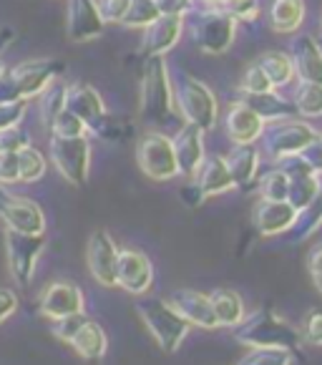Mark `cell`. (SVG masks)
<instances>
[{
  "label": "cell",
  "mask_w": 322,
  "mask_h": 365,
  "mask_svg": "<svg viewBox=\"0 0 322 365\" xmlns=\"http://www.w3.org/2000/svg\"><path fill=\"white\" fill-rule=\"evenodd\" d=\"M242 103H247L262 121H277V118L297 116V108L285 96H279L277 88L264 93H242Z\"/></svg>",
  "instance_id": "cell-25"
},
{
  "label": "cell",
  "mask_w": 322,
  "mask_h": 365,
  "mask_svg": "<svg viewBox=\"0 0 322 365\" xmlns=\"http://www.w3.org/2000/svg\"><path fill=\"white\" fill-rule=\"evenodd\" d=\"M3 71H6V66H3V61H0V76H3Z\"/></svg>",
  "instance_id": "cell-53"
},
{
  "label": "cell",
  "mask_w": 322,
  "mask_h": 365,
  "mask_svg": "<svg viewBox=\"0 0 322 365\" xmlns=\"http://www.w3.org/2000/svg\"><path fill=\"white\" fill-rule=\"evenodd\" d=\"M118 252L113 237L106 230H96L88 240L86 262L88 272L103 287H118L116 285V267H118Z\"/></svg>",
  "instance_id": "cell-12"
},
{
  "label": "cell",
  "mask_w": 322,
  "mask_h": 365,
  "mask_svg": "<svg viewBox=\"0 0 322 365\" xmlns=\"http://www.w3.org/2000/svg\"><path fill=\"white\" fill-rule=\"evenodd\" d=\"M239 23L229 13L219 8H207V11H194L192 21V41L197 48L207 56H222L232 48L237 38Z\"/></svg>",
  "instance_id": "cell-7"
},
{
  "label": "cell",
  "mask_w": 322,
  "mask_h": 365,
  "mask_svg": "<svg viewBox=\"0 0 322 365\" xmlns=\"http://www.w3.org/2000/svg\"><path fill=\"white\" fill-rule=\"evenodd\" d=\"M297 220V210L290 202H272V199H259L252 210V225L259 237H277L287 235Z\"/></svg>",
  "instance_id": "cell-15"
},
{
  "label": "cell",
  "mask_w": 322,
  "mask_h": 365,
  "mask_svg": "<svg viewBox=\"0 0 322 365\" xmlns=\"http://www.w3.org/2000/svg\"><path fill=\"white\" fill-rule=\"evenodd\" d=\"M83 292L73 282H51L48 287L41 295V315L48 317V320H61V317L76 315V312H83Z\"/></svg>",
  "instance_id": "cell-17"
},
{
  "label": "cell",
  "mask_w": 322,
  "mask_h": 365,
  "mask_svg": "<svg viewBox=\"0 0 322 365\" xmlns=\"http://www.w3.org/2000/svg\"><path fill=\"white\" fill-rule=\"evenodd\" d=\"M192 179L202 187V192H204L207 197H217V194H227V192H232V189H237L229 167H227V159L219 154L207 156L204 164L199 167V172L194 174Z\"/></svg>",
  "instance_id": "cell-24"
},
{
  "label": "cell",
  "mask_w": 322,
  "mask_h": 365,
  "mask_svg": "<svg viewBox=\"0 0 322 365\" xmlns=\"http://www.w3.org/2000/svg\"><path fill=\"white\" fill-rule=\"evenodd\" d=\"M320 43H322V18H320Z\"/></svg>",
  "instance_id": "cell-54"
},
{
  "label": "cell",
  "mask_w": 322,
  "mask_h": 365,
  "mask_svg": "<svg viewBox=\"0 0 322 365\" xmlns=\"http://www.w3.org/2000/svg\"><path fill=\"white\" fill-rule=\"evenodd\" d=\"M51 161L73 187H83L91 174V141L88 136H51Z\"/></svg>",
  "instance_id": "cell-8"
},
{
  "label": "cell",
  "mask_w": 322,
  "mask_h": 365,
  "mask_svg": "<svg viewBox=\"0 0 322 365\" xmlns=\"http://www.w3.org/2000/svg\"><path fill=\"white\" fill-rule=\"evenodd\" d=\"M63 71V61L56 58L23 61L13 68H6L0 76V103H16L41 96V91L48 86L51 81L61 78Z\"/></svg>",
  "instance_id": "cell-3"
},
{
  "label": "cell",
  "mask_w": 322,
  "mask_h": 365,
  "mask_svg": "<svg viewBox=\"0 0 322 365\" xmlns=\"http://www.w3.org/2000/svg\"><path fill=\"white\" fill-rule=\"evenodd\" d=\"M161 16H189L197 8V0H156Z\"/></svg>",
  "instance_id": "cell-46"
},
{
  "label": "cell",
  "mask_w": 322,
  "mask_h": 365,
  "mask_svg": "<svg viewBox=\"0 0 322 365\" xmlns=\"http://www.w3.org/2000/svg\"><path fill=\"white\" fill-rule=\"evenodd\" d=\"M179 197H182V202L189 207V210H197V207H202L207 202V199H209L204 192H202V187H199V184L194 182V179H189V182L184 184L182 192H179Z\"/></svg>",
  "instance_id": "cell-47"
},
{
  "label": "cell",
  "mask_w": 322,
  "mask_h": 365,
  "mask_svg": "<svg viewBox=\"0 0 322 365\" xmlns=\"http://www.w3.org/2000/svg\"><path fill=\"white\" fill-rule=\"evenodd\" d=\"M234 340L247 348H287L292 353H300L302 348V333L272 307H259L252 315H244V320L234 325Z\"/></svg>",
  "instance_id": "cell-2"
},
{
  "label": "cell",
  "mask_w": 322,
  "mask_h": 365,
  "mask_svg": "<svg viewBox=\"0 0 322 365\" xmlns=\"http://www.w3.org/2000/svg\"><path fill=\"white\" fill-rule=\"evenodd\" d=\"M88 131H91L93 136H98V139H103V141H121V139H126V136H131L134 126H131L126 118L111 116V113L106 111Z\"/></svg>",
  "instance_id": "cell-35"
},
{
  "label": "cell",
  "mask_w": 322,
  "mask_h": 365,
  "mask_svg": "<svg viewBox=\"0 0 322 365\" xmlns=\"http://www.w3.org/2000/svg\"><path fill=\"white\" fill-rule=\"evenodd\" d=\"M26 101H16V103H0V131L11 129V126L21 124L23 116H26Z\"/></svg>",
  "instance_id": "cell-45"
},
{
  "label": "cell",
  "mask_w": 322,
  "mask_h": 365,
  "mask_svg": "<svg viewBox=\"0 0 322 365\" xmlns=\"http://www.w3.org/2000/svg\"><path fill=\"white\" fill-rule=\"evenodd\" d=\"M302 159H305L307 164H310L312 172L320 174V177H322V134L317 136V139L312 141V144L307 146L305 151H302Z\"/></svg>",
  "instance_id": "cell-48"
},
{
  "label": "cell",
  "mask_w": 322,
  "mask_h": 365,
  "mask_svg": "<svg viewBox=\"0 0 322 365\" xmlns=\"http://www.w3.org/2000/svg\"><path fill=\"white\" fill-rule=\"evenodd\" d=\"M295 353L287 348H249L247 355H242L237 365H292Z\"/></svg>",
  "instance_id": "cell-36"
},
{
  "label": "cell",
  "mask_w": 322,
  "mask_h": 365,
  "mask_svg": "<svg viewBox=\"0 0 322 365\" xmlns=\"http://www.w3.org/2000/svg\"><path fill=\"white\" fill-rule=\"evenodd\" d=\"M290 58L295 63V73L307 83L322 86V46L315 36L302 33L290 43Z\"/></svg>",
  "instance_id": "cell-21"
},
{
  "label": "cell",
  "mask_w": 322,
  "mask_h": 365,
  "mask_svg": "<svg viewBox=\"0 0 322 365\" xmlns=\"http://www.w3.org/2000/svg\"><path fill=\"white\" fill-rule=\"evenodd\" d=\"M136 315L141 317V322L146 325V330L151 333V338L156 340V345L161 348V353L174 355L182 343L187 340L189 325L184 320V315L172 305V300H161V297H146L141 295L136 300Z\"/></svg>",
  "instance_id": "cell-4"
},
{
  "label": "cell",
  "mask_w": 322,
  "mask_h": 365,
  "mask_svg": "<svg viewBox=\"0 0 322 365\" xmlns=\"http://www.w3.org/2000/svg\"><path fill=\"white\" fill-rule=\"evenodd\" d=\"M159 6H156V0H131V8L126 13L124 23L121 26L126 28H146L149 23H154L159 18Z\"/></svg>",
  "instance_id": "cell-37"
},
{
  "label": "cell",
  "mask_w": 322,
  "mask_h": 365,
  "mask_svg": "<svg viewBox=\"0 0 322 365\" xmlns=\"http://www.w3.org/2000/svg\"><path fill=\"white\" fill-rule=\"evenodd\" d=\"M259 199H272V202H285L287 194H290V177L285 174V169H269L259 177L257 182Z\"/></svg>",
  "instance_id": "cell-33"
},
{
  "label": "cell",
  "mask_w": 322,
  "mask_h": 365,
  "mask_svg": "<svg viewBox=\"0 0 322 365\" xmlns=\"http://www.w3.org/2000/svg\"><path fill=\"white\" fill-rule=\"evenodd\" d=\"M68 345L83 360L98 363V360H101L103 355H106V350H108V335L96 320H91V317H88V320L83 322V328L73 335V340H71Z\"/></svg>",
  "instance_id": "cell-26"
},
{
  "label": "cell",
  "mask_w": 322,
  "mask_h": 365,
  "mask_svg": "<svg viewBox=\"0 0 322 365\" xmlns=\"http://www.w3.org/2000/svg\"><path fill=\"white\" fill-rule=\"evenodd\" d=\"M312 277V285H315V290L322 295V269H315V272H310Z\"/></svg>",
  "instance_id": "cell-52"
},
{
  "label": "cell",
  "mask_w": 322,
  "mask_h": 365,
  "mask_svg": "<svg viewBox=\"0 0 322 365\" xmlns=\"http://www.w3.org/2000/svg\"><path fill=\"white\" fill-rule=\"evenodd\" d=\"M239 91L242 93H264V91H274L272 81L267 78V73L262 71V66L257 63V61H252V63L244 68V73H242L239 78Z\"/></svg>",
  "instance_id": "cell-38"
},
{
  "label": "cell",
  "mask_w": 322,
  "mask_h": 365,
  "mask_svg": "<svg viewBox=\"0 0 322 365\" xmlns=\"http://www.w3.org/2000/svg\"><path fill=\"white\" fill-rule=\"evenodd\" d=\"M18 164H21V182L23 184H33V182H41L46 177V156L36 149V146L28 144L26 149L18 151Z\"/></svg>",
  "instance_id": "cell-34"
},
{
  "label": "cell",
  "mask_w": 322,
  "mask_h": 365,
  "mask_svg": "<svg viewBox=\"0 0 322 365\" xmlns=\"http://www.w3.org/2000/svg\"><path fill=\"white\" fill-rule=\"evenodd\" d=\"M48 131H51V136H83V134H88V126L83 124L73 111L66 108V111L56 118Z\"/></svg>",
  "instance_id": "cell-39"
},
{
  "label": "cell",
  "mask_w": 322,
  "mask_h": 365,
  "mask_svg": "<svg viewBox=\"0 0 322 365\" xmlns=\"http://www.w3.org/2000/svg\"><path fill=\"white\" fill-rule=\"evenodd\" d=\"M305 21V0H269L267 23L274 33H295Z\"/></svg>",
  "instance_id": "cell-27"
},
{
  "label": "cell",
  "mask_w": 322,
  "mask_h": 365,
  "mask_svg": "<svg viewBox=\"0 0 322 365\" xmlns=\"http://www.w3.org/2000/svg\"><path fill=\"white\" fill-rule=\"evenodd\" d=\"M317 136H320V131L312 124H307L302 116H287L277 118V121H267L259 141H262L264 154L272 161H279L285 156L302 154Z\"/></svg>",
  "instance_id": "cell-6"
},
{
  "label": "cell",
  "mask_w": 322,
  "mask_h": 365,
  "mask_svg": "<svg viewBox=\"0 0 322 365\" xmlns=\"http://www.w3.org/2000/svg\"><path fill=\"white\" fill-rule=\"evenodd\" d=\"M292 103L297 108V116L302 118H320L322 116V86L320 83H307L300 81V86L295 88Z\"/></svg>",
  "instance_id": "cell-32"
},
{
  "label": "cell",
  "mask_w": 322,
  "mask_h": 365,
  "mask_svg": "<svg viewBox=\"0 0 322 365\" xmlns=\"http://www.w3.org/2000/svg\"><path fill=\"white\" fill-rule=\"evenodd\" d=\"M184 31V18L182 16H159L154 23L144 28L141 36V56H167L174 46L179 43Z\"/></svg>",
  "instance_id": "cell-18"
},
{
  "label": "cell",
  "mask_w": 322,
  "mask_h": 365,
  "mask_svg": "<svg viewBox=\"0 0 322 365\" xmlns=\"http://www.w3.org/2000/svg\"><path fill=\"white\" fill-rule=\"evenodd\" d=\"M21 182V164H18V151H3L0 154V184L8 187V184Z\"/></svg>",
  "instance_id": "cell-43"
},
{
  "label": "cell",
  "mask_w": 322,
  "mask_h": 365,
  "mask_svg": "<svg viewBox=\"0 0 322 365\" xmlns=\"http://www.w3.org/2000/svg\"><path fill=\"white\" fill-rule=\"evenodd\" d=\"M174 101H177L179 116L187 124L199 126L202 131H212L219 118V103L217 96L204 81L192 73H182L174 83Z\"/></svg>",
  "instance_id": "cell-5"
},
{
  "label": "cell",
  "mask_w": 322,
  "mask_h": 365,
  "mask_svg": "<svg viewBox=\"0 0 322 365\" xmlns=\"http://www.w3.org/2000/svg\"><path fill=\"white\" fill-rule=\"evenodd\" d=\"M320 227H322V189H320V194L312 199L310 205L302 207V210H297V220L287 235H290V242H295L297 245V242L310 240Z\"/></svg>",
  "instance_id": "cell-31"
},
{
  "label": "cell",
  "mask_w": 322,
  "mask_h": 365,
  "mask_svg": "<svg viewBox=\"0 0 322 365\" xmlns=\"http://www.w3.org/2000/svg\"><path fill=\"white\" fill-rule=\"evenodd\" d=\"M302 340L307 345L322 348V307H312L305 317H302Z\"/></svg>",
  "instance_id": "cell-40"
},
{
  "label": "cell",
  "mask_w": 322,
  "mask_h": 365,
  "mask_svg": "<svg viewBox=\"0 0 322 365\" xmlns=\"http://www.w3.org/2000/svg\"><path fill=\"white\" fill-rule=\"evenodd\" d=\"M257 63L262 66V71L272 81L274 88H285L287 83H292L297 78L295 63H292L290 53H285V51H264L257 58Z\"/></svg>",
  "instance_id": "cell-29"
},
{
  "label": "cell",
  "mask_w": 322,
  "mask_h": 365,
  "mask_svg": "<svg viewBox=\"0 0 322 365\" xmlns=\"http://www.w3.org/2000/svg\"><path fill=\"white\" fill-rule=\"evenodd\" d=\"M177 113L174 101V81L169 76L164 56H149L141 66V86H139V116L146 126L159 129V126L172 124Z\"/></svg>",
  "instance_id": "cell-1"
},
{
  "label": "cell",
  "mask_w": 322,
  "mask_h": 365,
  "mask_svg": "<svg viewBox=\"0 0 322 365\" xmlns=\"http://www.w3.org/2000/svg\"><path fill=\"white\" fill-rule=\"evenodd\" d=\"M172 305L177 307L184 315V320L192 325V328H202V330H217L219 322H217L214 307H212V300L207 292L199 290H189V287H182V290H174L169 295Z\"/></svg>",
  "instance_id": "cell-19"
},
{
  "label": "cell",
  "mask_w": 322,
  "mask_h": 365,
  "mask_svg": "<svg viewBox=\"0 0 322 365\" xmlns=\"http://www.w3.org/2000/svg\"><path fill=\"white\" fill-rule=\"evenodd\" d=\"M66 96H68V83H63L61 78L51 81L48 86L41 91L38 113H41V121L46 124V129H51L56 118L66 111Z\"/></svg>",
  "instance_id": "cell-30"
},
{
  "label": "cell",
  "mask_w": 322,
  "mask_h": 365,
  "mask_svg": "<svg viewBox=\"0 0 322 365\" xmlns=\"http://www.w3.org/2000/svg\"><path fill=\"white\" fill-rule=\"evenodd\" d=\"M116 285L129 295H146L154 285V264L139 250H121L116 267Z\"/></svg>",
  "instance_id": "cell-13"
},
{
  "label": "cell",
  "mask_w": 322,
  "mask_h": 365,
  "mask_svg": "<svg viewBox=\"0 0 322 365\" xmlns=\"http://www.w3.org/2000/svg\"><path fill=\"white\" fill-rule=\"evenodd\" d=\"M28 144H31V136H28V131L23 129L21 124L0 131V154H3V151H21V149H26Z\"/></svg>",
  "instance_id": "cell-42"
},
{
  "label": "cell",
  "mask_w": 322,
  "mask_h": 365,
  "mask_svg": "<svg viewBox=\"0 0 322 365\" xmlns=\"http://www.w3.org/2000/svg\"><path fill=\"white\" fill-rule=\"evenodd\" d=\"M18 310V297L13 290H6V287H0V322H6L13 312Z\"/></svg>",
  "instance_id": "cell-49"
},
{
  "label": "cell",
  "mask_w": 322,
  "mask_h": 365,
  "mask_svg": "<svg viewBox=\"0 0 322 365\" xmlns=\"http://www.w3.org/2000/svg\"><path fill=\"white\" fill-rule=\"evenodd\" d=\"M0 220L8 230L26 232V235H46L43 210L26 197H16L0 184Z\"/></svg>",
  "instance_id": "cell-11"
},
{
  "label": "cell",
  "mask_w": 322,
  "mask_h": 365,
  "mask_svg": "<svg viewBox=\"0 0 322 365\" xmlns=\"http://www.w3.org/2000/svg\"><path fill=\"white\" fill-rule=\"evenodd\" d=\"M227 167L234 179V187L242 192H249V189L257 187L259 182V149L254 144H234L232 151L224 156Z\"/></svg>",
  "instance_id": "cell-22"
},
{
  "label": "cell",
  "mask_w": 322,
  "mask_h": 365,
  "mask_svg": "<svg viewBox=\"0 0 322 365\" xmlns=\"http://www.w3.org/2000/svg\"><path fill=\"white\" fill-rule=\"evenodd\" d=\"M212 307H214V315L219 328H234L244 320L247 310H244V300L237 290H229V287H217V290L209 292Z\"/></svg>",
  "instance_id": "cell-28"
},
{
  "label": "cell",
  "mask_w": 322,
  "mask_h": 365,
  "mask_svg": "<svg viewBox=\"0 0 322 365\" xmlns=\"http://www.w3.org/2000/svg\"><path fill=\"white\" fill-rule=\"evenodd\" d=\"M96 3L106 23H124L126 13L131 8V0H96Z\"/></svg>",
  "instance_id": "cell-44"
},
{
  "label": "cell",
  "mask_w": 322,
  "mask_h": 365,
  "mask_svg": "<svg viewBox=\"0 0 322 365\" xmlns=\"http://www.w3.org/2000/svg\"><path fill=\"white\" fill-rule=\"evenodd\" d=\"M307 272H315V269H322V242H315L310 247V252H307Z\"/></svg>",
  "instance_id": "cell-50"
},
{
  "label": "cell",
  "mask_w": 322,
  "mask_h": 365,
  "mask_svg": "<svg viewBox=\"0 0 322 365\" xmlns=\"http://www.w3.org/2000/svg\"><path fill=\"white\" fill-rule=\"evenodd\" d=\"M6 250H8V267L16 277L18 285L26 287L33 279L38 257L46 250V235H26V232L8 230L6 232Z\"/></svg>",
  "instance_id": "cell-10"
},
{
  "label": "cell",
  "mask_w": 322,
  "mask_h": 365,
  "mask_svg": "<svg viewBox=\"0 0 322 365\" xmlns=\"http://www.w3.org/2000/svg\"><path fill=\"white\" fill-rule=\"evenodd\" d=\"M204 134L199 126L187 124L184 121L182 129L172 136L174 141V154H177V164H179V174L187 179H192L199 172V167L204 164L207 154H204Z\"/></svg>",
  "instance_id": "cell-16"
},
{
  "label": "cell",
  "mask_w": 322,
  "mask_h": 365,
  "mask_svg": "<svg viewBox=\"0 0 322 365\" xmlns=\"http://www.w3.org/2000/svg\"><path fill=\"white\" fill-rule=\"evenodd\" d=\"M86 312H76V315H68V317H61V320H53V335L63 343H71L73 335L83 328V322H86Z\"/></svg>",
  "instance_id": "cell-41"
},
{
  "label": "cell",
  "mask_w": 322,
  "mask_h": 365,
  "mask_svg": "<svg viewBox=\"0 0 322 365\" xmlns=\"http://www.w3.org/2000/svg\"><path fill=\"white\" fill-rule=\"evenodd\" d=\"M262 118L247 106V103L234 101L224 111V131L234 144H257L264 131Z\"/></svg>",
  "instance_id": "cell-20"
},
{
  "label": "cell",
  "mask_w": 322,
  "mask_h": 365,
  "mask_svg": "<svg viewBox=\"0 0 322 365\" xmlns=\"http://www.w3.org/2000/svg\"><path fill=\"white\" fill-rule=\"evenodd\" d=\"M106 28L96 0H68V23L66 31L73 43H88L96 41Z\"/></svg>",
  "instance_id": "cell-14"
},
{
  "label": "cell",
  "mask_w": 322,
  "mask_h": 365,
  "mask_svg": "<svg viewBox=\"0 0 322 365\" xmlns=\"http://www.w3.org/2000/svg\"><path fill=\"white\" fill-rule=\"evenodd\" d=\"M66 108L73 111L88 129L106 113V103H103L101 93L93 86H88V83H73V86H68Z\"/></svg>",
  "instance_id": "cell-23"
},
{
  "label": "cell",
  "mask_w": 322,
  "mask_h": 365,
  "mask_svg": "<svg viewBox=\"0 0 322 365\" xmlns=\"http://www.w3.org/2000/svg\"><path fill=\"white\" fill-rule=\"evenodd\" d=\"M11 41H13V31H8V28L6 31H0V53L6 51V46L11 43Z\"/></svg>",
  "instance_id": "cell-51"
},
{
  "label": "cell",
  "mask_w": 322,
  "mask_h": 365,
  "mask_svg": "<svg viewBox=\"0 0 322 365\" xmlns=\"http://www.w3.org/2000/svg\"><path fill=\"white\" fill-rule=\"evenodd\" d=\"M136 161L139 169L154 182H172L179 177L177 154H174L172 136L161 131H146L136 144Z\"/></svg>",
  "instance_id": "cell-9"
}]
</instances>
